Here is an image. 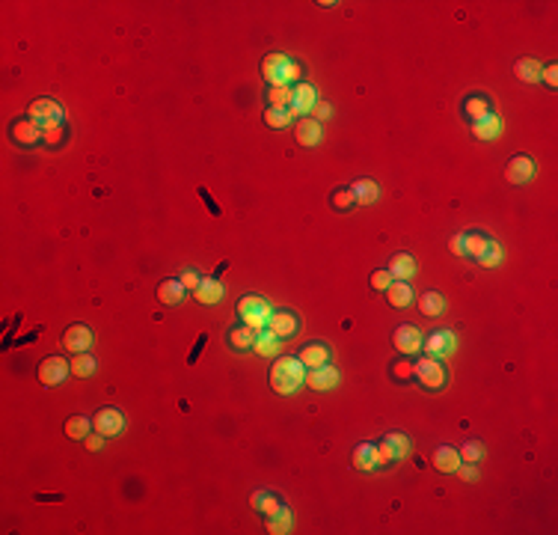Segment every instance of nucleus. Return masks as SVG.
I'll return each mask as SVG.
<instances>
[{
  "mask_svg": "<svg viewBox=\"0 0 558 535\" xmlns=\"http://www.w3.org/2000/svg\"><path fill=\"white\" fill-rule=\"evenodd\" d=\"M303 381H306V366L300 363V357H279L271 366V387L279 396L297 393Z\"/></svg>",
  "mask_w": 558,
  "mask_h": 535,
  "instance_id": "f257e3e1",
  "label": "nucleus"
},
{
  "mask_svg": "<svg viewBox=\"0 0 558 535\" xmlns=\"http://www.w3.org/2000/svg\"><path fill=\"white\" fill-rule=\"evenodd\" d=\"M413 375H416L419 384L428 387V389H440L445 384V369L437 357H422V360L413 366Z\"/></svg>",
  "mask_w": 558,
  "mask_h": 535,
  "instance_id": "39448f33",
  "label": "nucleus"
},
{
  "mask_svg": "<svg viewBox=\"0 0 558 535\" xmlns=\"http://www.w3.org/2000/svg\"><path fill=\"white\" fill-rule=\"evenodd\" d=\"M339 384V372L333 369V366H318V369H309L306 375V387L309 389H318V393H324V389H333Z\"/></svg>",
  "mask_w": 558,
  "mask_h": 535,
  "instance_id": "4468645a",
  "label": "nucleus"
},
{
  "mask_svg": "<svg viewBox=\"0 0 558 535\" xmlns=\"http://www.w3.org/2000/svg\"><path fill=\"white\" fill-rule=\"evenodd\" d=\"M541 81H543L546 86H558V65H555V63L543 65V72H541Z\"/></svg>",
  "mask_w": 558,
  "mask_h": 535,
  "instance_id": "c03bdc74",
  "label": "nucleus"
},
{
  "mask_svg": "<svg viewBox=\"0 0 558 535\" xmlns=\"http://www.w3.org/2000/svg\"><path fill=\"white\" fill-rule=\"evenodd\" d=\"M433 467H437L440 473H454L457 467H461V455L452 446H440L437 452H433Z\"/></svg>",
  "mask_w": 558,
  "mask_h": 535,
  "instance_id": "cd10ccee",
  "label": "nucleus"
},
{
  "mask_svg": "<svg viewBox=\"0 0 558 535\" xmlns=\"http://www.w3.org/2000/svg\"><path fill=\"white\" fill-rule=\"evenodd\" d=\"M264 122H267V125H271V128L282 131V128H288V125H292V116H288V110L267 107V110H264Z\"/></svg>",
  "mask_w": 558,
  "mask_h": 535,
  "instance_id": "ea45409f",
  "label": "nucleus"
},
{
  "mask_svg": "<svg viewBox=\"0 0 558 535\" xmlns=\"http://www.w3.org/2000/svg\"><path fill=\"white\" fill-rule=\"evenodd\" d=\"M122 428H125V417L119 408H102L93 417V431L104 434V437H116V434H122Z\"/></svg>",
  "mask_w": 558,
  "mask_h": 535,
  "instance_id": "1a4fd4ad",
  "label": "nucleus"
},
{
  "mask_svg": "<svg viewBox=\"0 0 558 535\" xmlns=\"http://www.w3.org/2000/svg\"><path fill=\"white\" fill-rule=\"evenodd\" d=\"M351 191L356 196V206H372L377 196H381V187H377L372 178H356V182L351 185Z\"/></svg>",
  "mask_w": 558,
  "mask_h": 535,
  "instance_id": "a878e982",
  "label": "nucleus"
},
{
  "mask_svg": "<svg viewBox=\"0 0 558 535\" xmlns=\"http://www.w3.org/2000/svg\"><path fill=\"white\" fill-rule=\"evenodd\" d=\"M267 532H273V535L292 532V511H288V506H282L276 515L267 518Z\"/></svg>",
  "mask_w": 558,
  "mask_h": 535,
  "instance_id": "72a5a7b5",
  "label": "nucleus"
},
{
  "mask_svg": "<svg viewBox=\"0 0 558 535\" xmlns=\"http://www.w3.org/2000/svg\"><path fill=\"white\" fill-rule=\"evenodd\" d=\"M300 363H303L306 369L327 366L330 363V348L324 342H309V345H303V351H300Z\"/></svg>",
  "mask_w": 558,
  "mask_h": 535,
  "instance_id": "a211bd4d",
  "label": "nucleus"
},
{
  "mask_svg": "<svg viewBox=\"0 0 558 535\" xmlns=\"http://www.w3.org/2000/svg\"><path fill=\"white\" fill-rule=\"evenodd\" d=\"M499 131H502V122L496 114H487L472 122V134L478 140H493V137H499Z\"/></svg>",
  "mask_w": 558,
  "mask_h": 535,
  "instance_id": "bb28decb",
  "label": "nucleus"
},
{
  "mask_svg": "<svg viewBox=\"0 0 558 535\" xmlns=\"http://www.w3.org/2000/svg\"><path fill=\"white\" fill-rule=\"evenodd\" d=\"M292 98H294V89L292 86H271V89H267V102H271V107L288 110V107H292Z\"/></svg>",
  "mask_w": 558,
  "mask_h": 535,
  "instance_id": "f704fd0d",
  "label": "nucleus"
},
{
  "mask_svg": "<svg viewBox=\"0 0 558 535\" xmlns=\"http://www.w3.org/2000/svg\"><path fill=\"white\" fill-rule=\"evenodd\" d=\"M454 473H461V476L466 479V482H475V479H478V473H475V467H472V464H470V467H457Z\"/></svg>",
  "mask_w": 558,
  "mask_h": 535,
  "instance_id": "09e8293b",
  "label": "nucleus"
},
{
  "mask_svg": "<svg viewBox=\"0 0 558 535\" xmlns=\"http://www.w3.org/2000/svg\"><path fill=\"white\" fill-rule=\"evenodd\" d=\"M93 372H95V357L89 354V351L74 354V360H72V375H77V378H89Z\"/></svg>",
  "mask_w": 558,
  "mask_h": 535,
  "instance_id": "e433bc0d",
  "label": "nucleus"
},
{
  "mask_svg": "<svg viewBox=\"0 0 558 535\" xmlns=\"http://www.w3.org/2000/svg\"><path fill=\"white\" fill-rule=\"evenodd\" d=\"M69 375H72V360H65V357H45L39 366V381L45 387H57Z\"/></svg>",
  "mask_w": 558,
  "mask_h": 535,
  "instance_id": "0eeeda50",
  "label": "nucleus"
},
{
  "mask_svg": "<svg viewBox=\"0 0 558 535\" xmlns=\"http://www.w3.org/2000/svg\"><path fill=\"white\" fill-rule=\"evenodd\" d=\"M478 265H481V268H496L499 262H502V247H499V244L493 241V238H490V244H487V247H484V253L481 256H478V259H475Z\"/></svg>",
  "mask_w": 558,
  "mask_h": 535,
  "instance_id": "a19ab883",
  "label": "nucleus"
},
{
  "mask_svg": "<svg viewBox=\"0 0 558 535\" xmlns=\"http://www.w3.org/2000/svg\"><path fill=\"white\" fill-rule=\"evenodd\" d=\"M238 316H241L244 325L259 333V330H264V325H267V316H271V304H267L264 297H259V295H247V297L238 300Z\"/></svg>",
  "mask_w": 558,
  "mask_h": 535,
  "instance_id": "f03ea898",
  "label": "nucleus"
},
{
  "mask_svg": "<svg viewBox=\"0 0 558 535\" xmlns=\"http://www.w3.org/2000/svg\"><path fill=\"white\" fill-rule=\"evenodd\" d=\"M389 274H392V280H410L416 274V259L410 253H395L389 259Z\"/></svg>",
  "mask_w": 558,
  "mask_h": 535,
  "instance_id": "6ab92c4d",
  "label": "nucleus"
},
{
  "mask_svg": "<svg viewBox=\"0 0 558 535\" xmlns=\"http://www.w3.org/2000/svg\"><path fill=\"white\" fill-rule=\"evenodd\" d=\"M449 250H452L454 256H466V253H463V232H461V235H452Z\"/></svg>",
  "mask_w": 558,
  "mask_h": 535,
  "instance_id": "49530a36",
  "label": "nucleus"
},
{
  "mask_svg": "<svg viewBox=\"0 0 558 535\" xmlns=\"http://www.w3.org/2000/svg\"><path fill=\"white\" fill-rule=\"evenodd\" d=\"M457 455H461V464H478L481 461V455H484V446L478 440H466Z\"/></svg>",
  "mask_w": 558,
  "mask_h": 535,
  "instance_id": "58836bf2",
  "label": "nucleus"
},
{
  "mask_svg": "<svg viewBox=\"0 0 558 535\" xmlns=\"http://www.w3.org/2000/svg\"><path fill=\"white\" fill-rule=\"evenodd\" d=\"M184 295H187V288L182 286V280H164L158 286V300H161V304H166V307L182 304Z\"/></svg>",
  "mask_w": 558,
  "mask_h": 535,
  "instance_id": "b1692460",
  "label": "nucleus"
},
{
  "mask_svg": "<svg viewBox=\"0 0 558 535\" xmlns=\"http://www.w3.org/2000/svg\"><path fill=\"white\" fill-rule=\"evenodd\" d=\"M463 114L475 122V119H481V116H487V114H493V107H490V98H484V95H470V98H466V104H463Z\"/></svg>",
  "mask_w": 558,
  "mask_h": 535,
  "instance_id": "2f4dec72",
  "label": "nucleus"
},
{
  "mask_svg": "<svg viewBox=\"0 0 558 535\" xmlns=\"http://www.w3.org/2000/svg\"><path fill=\"white\" fill-rule=\"evenodd\" d=\"M419 309H422V316L437 318V316H443V309H445V297L440 292H425L419 297Z\"/></svg>",
  "mask_w": 558,
  "mask_h": 535,
  "instance_id": "c756f323",
  "label": "nucleus"
},
{
  "mask_svg": "<svg viewBox=\"0 0 558 535\" xmlns=\"http://www.w3.org/2000/svg\"><path fill=\"white\" fill-rule=\"evenodd\" d=\"M407 452H410L407 434L389 431L386 437L377 443V467H389V464H395V461H401V458H407Z\"/></svg>",
  "mask_w": 558,
  "mask_h": 535,
  "instance_id": "7ed1b4c3",
  "label": "nucleus"
},
{
  "mask_svg": "<svg viewBox=\"0 0 558 535\" xmlns=\"http://www.w3.org/2000/svg\"><path fill=\"white\" fill-rule=\"evenodd\" d=\"M389 283H392V274H389V268H383V271H374V274H372V288H377V292H386Z\"/></svg>",
  "mask_w": 558,
  "mask_h": 535,
  "instance_id": "79ce46f5",
  "label": "nucleus"
},
{
  "mask_svg": "<svg viewBox=\"0 0 558 535\" xmlns=\"http://www.w3.org/2000/svg\"><path fill=\"white\" fill-rule=\"evenodd\" d=\"M292 89H294V98H292V107H288V116H292V119H303L309 110H315L318 93H315V86L306 84V81L294 84Z\"/></svg>",
  "mask_w": 558,
  "mask_h": 535,
  "instance_id": "6e6552de",
  "label": "nucleus"
},
{
  "mask_svg": "<svg viewBox=\"0 0 558 535\" xmlns=\"http://www.w3.org/2000/svg\"><path fill=\"white\" fill-rule=\"evenodd\" d=\"M63 137V128H54V131H45V140L48 143H57Z\"/></svg>",
  "mask_w": 558,
  "mask_h": 535,
  "instance_id": "8fccbe9b",
  "label": "nucleus"
},
{
  "mask_svg": "<svg viewBox=\"0 0 558 535\" xmlns=\"http://www.w3.org/2000/svg\"><path fill=\"white\" fill-rule=\"evenodd\" d=\"M300 81H303V65H300L297 60H292V65H288V86L300 84Z\"/></svg>",
  "mask_w": 558,
  "mask_h": 535,
  "instance_id": "a18cd8bd",
  "label": "nucleus"
},
{
  "mask_svg": "<svg viewBox=\"0 0 558 535\" xmlns=\"http://www.w3.org/2000/svg\"><path fill=\"white\" fill-rule=\"evenodd\" d=\"M226 342H229V348H232V351H250L253 345H255V330L247 327V325L232 327V330L226 333Z\"/></svg>",
  "mask_w": 558,
  "mask_h": 535,
  "instance_id": "412c9836",
  "label": "nucleus"
},
{
  "mask_svg": "<svg viewBox=\"0 0 558 535\" xmlns=\"http://www.w3.org/2000/svg\"><path fill=\"white\" fill-rule=\"evenodd\" d=\"M532 176H534V161L526 158V155H517V158H511L508 166H505V178H508L511 185H526Z\"/></svg>",
  "mask_w": 558,
  "mask_h": 535,
  "instance_id": "ddd939ff",
  "label": "nucleus"
},
{
  "mask_svg": "<svg viewBox=\"0 0 558 535\" xmlns=\"http://www.w3.org/2000/svg\"><path fill=\"white\" fill-rule=\"evenodd\" d=\"M487 244H490V238L484 232H463V253L472 256V259H478V256L484 253Z\"/></svg>",
  "mask_w": 558,
  "mask_h": 535,
  "instance_id": "473e14b6",
  "label": "nucleus"
},
{
  "mask_svg": "<svg viewBox=\"0 0 558 535\" xmlns=\"http://www.w3.org/2000/svg\"><path fill=\"white\" fill-rule=\"evenodd\" d=\"M294 137L300 146H318L321 143V122L312 119V116H303L294 122Z\"/></svg>",
  "mask_w": 558,
  "mask_h": 535,
  "instance_id": "2eb2a0df",
  "label": "nucleus"
},
{
  "mask_svg": "<svg viewBox=\"0 0 558 535\" xmlns=\"http://www.w3.org/2000/svg\"><path fill=\"white\" fill-rule=\"evenodd\" d=\"M199 283H202V277H199V274L193 271V268H187V271L182 274V286L187 288V292H196Z\"/></svg>",
  "mask_w": 558,
  "mask_h": 535,
  "instance_id": "37998d69",
  "label": "nucleus"
},
{
  "mask_svg": "<svg viewBox=\"0 0 558 535\" xmlns=\"http://www.w3.org/2000/svg\"><path fill=\"white\" fill-rule=\"evenodd\" d=\"M89 431H93V419H89V417H69V419H65V437L86 440Z\"/></svg>",
  "mask_w": 558,
  "mask_h": 535,
  "instance_id": "7c9ffc66",
  "label": "nucleus"
},
{
  "mask_svg": "<svg viewBox=\"0 0 558 535\" xmlns=\"http://www.w3.org/2000/svg\"><path fill=\"white\" fill-rule=\"evenodd\" d=\"M255 354H262V357H273L276 354V348H279V339L273 336L271 330H259L255 333Z\"/></svg>",
  "mask_w": 558,
  "mask_h": 535,
  "instance_id": "c9c22d12",
  "label": "nucleus"
},
{
  "mask_svg": "<svg viewBox=\"0 0 558 535\" xmlns=\"http://www.w3.org/2000/svg\"><path fill=\"white\" fill-rule=\"evenodd\" d=\"M264 330H271L273 336L282 342V339H288V336H294L297 333V316L294 312H288V309H271Z\"/></svg>",
  "mask_w": 558,
  "mask_h": 535,
  "instance_id": "9d476101",
  "label": "nucleus"
},
{
  "mask_svg": "<svg viewBox=\"0 0 558 535\" xmlns=\"http://www.w3.org/2000/svg\"><path fill=\"white\" fill-rule=\"evenodd\" d=\"M193 297L199 300V304H220L223 300V286L220 280H214V277H202V283H199V288L193 292Z\"/></svg>",
  "mask_w": 558,
  "mask_h": 535,
  "instance_id": "aec40b11",
  "label": "nucleus"
},
{
  "mask_svg": "<svg viewBox=\"0 0 558 535\" xmlns=\"http://www.w3.org/2000/svg\"><path fill=\"white\" fill-rule=\"evenodd\" d=\"M330 203H333V208H336V211H351L356 206V196H353L351 187H339V191H333Z\"/></svg>",
  "mask_w": 558,
  "mask_h": 535,
  "instance_id": "4c0bfd02",
  "label": "nucleus"
},
{
  "mask_svg": "<svg viewBox=\"0 0 558 535\" xmlns=\"http://www.w3.org/2000/svg\"><path fill=\"white\" fill-rule=\"evenodd\" d=\"M386 300H389L392 307H398V309L410 307V304H413V288L407 286V280H392V283H389Z\"/></svg>",
  "mask_w": 558,
  "mask_h": 535,
  "instance_id": "393cba45",
  "label": "nucleus"
},
{
  "mask_svg": "<svg viewBox=\"0 0 558 535\" xmlns=\"http://www.w3.org/2000/svg\"><path fill=\"white\" fill-rule=\"evenodd\" d=\"M102 443H104V434H98V431H93V434H89V437H86V449H102Z\"/></svg>",
  "mask_w": 558,
  "mask_h": 535,
  "instance_id": "de8ad7c7",
  "label": "nucleus"
},
{
  "mask_svg": "<svg viewBox=\"0 0 558 535\" xmlns=\"http://www.w3.org/2000/svg\"><path fill=\"white\" fill-rule=\"evenodd\" d=\"M288 65H292V57L288 54H267L264 63H262V75L267 77L271 86H288Z\"/></svg>",
  "mask_w": 558,
  "mask_h": 535,
  "instance_id": "423d86ee",
  "label": "nucleus"
},
{
  "mask_svg": "<svg viewBox=\"0 0 558 535\" xmlns=\"http://www.w3.org/2000/svg\"><path fill=\"white\" fill-rule=\"evenodd\" d=\"M30 119L39 122L45 131H54V128H63V107L54 102V98H36V102L30 104Z\"/></svg>",
  "mask_w": 558,
  "mask_h": 535,
  "instance_id": "20e7f679",
  "label": "nucleus"
},
{
  "mask_svg": "<svg viewBox=\"0 0 558 535\" xmlns=\"http://www.w3.org/2000/svg\"><path fill=\"white\" fill-rule=\"evenodd\" d=\"M63 348L72 351V354H83L93 348V330L86 325H72L69 330L63 333Z\"/></svg>",
  "mask_w": 558,
  "mask_h": 535,
  "instance_id": "9b49d317",
  "label": "nucleus"
},
{
  "mask_svg": "<svg viewBox=\"0 0 558 535\" xmlns=\"http://www.w3.org/2000/svg\"><path fill=\"white\" fill-rule=\"evenodd\" d=\"M13 140L21 143V146H36L39 140H45V128L33 119H18L13 122Z\"/></svg>",
  "mask_w": 558,
  "mask_h": 535,
  "instance_id": "f8f14e48",
  "label": "nucleus"
},
{
  "mask_svg": "<svg viewBox=\"0 0 558 535\" xmlns=\"http://www.w3.org/2000/svg\"><path fill=\"white\" fill-rule=\"evenodd\" d=\"M351 461H353V467L356 470H374L377 467V446L374 443H360L353 449V455H351Z\"/></svg>",
  "mask_w": 558,
  "mask_h": 535,
  "instance_id": "4be33fe9",
  "label": "nucleus"
},
{
  "mask_svg": "<svg viewBox=\"0 0 558 535\" xmlns=\"http://www.w3.org/2000/svg\"><path fill=\"white\" fill-rule=\"evenodd\" d=\"M392 342H395V348H398L401 354H416V351L422 348V333L413 327V325H401V327L392 333Z\"/></svg>",
  "mask_w": 558,
  "mask_h": 535,
  "instance_id": "dca6fc26",
  "label": "nucleus"
},
{
  "mask_svg": "<svg viewBox=\"0 0 558 535\" xmlns=\"http://www.w3.org/2000/svg\"><path fill=\"white\" fill-rule=\"evenodd\" d=\"M250 503H253V509H259L264 518L276 515V511L285 506V503H282V499H279L276 494H271V490H255V494L250 497Z\"/></svg>",
  "mask_w": 558,
  "mask_h": 535,
  "instance_id": "5701e85b",
  "label": "nucleus"
},
{
  "mask_svg": "<svg viewBox=\"0 0 558 535\" xmlns=\"http://www.w3.org/2000/svg\"><path fill=\"white\" fill-rule=\"evenodd\" d=\"M514 72H517L520 81H526V84H538V81H541L543 65H541L538 60H532V57H523V60H517Z\"/></svg>",
  "mask_w": 558,
  "mask_h": 535,
  "instance_id": "c85d7f7f",
  "label": "nucleus"
},
{
  "mask_svg": "<svg viewBox=\"0 0 558 535\" xmlns=\"http://www.w3.org/2000/svg\"><path fill=\"white\" fill-rule=\"evenodd\" d=\"M422 348H425L428 357H445L454 351V336L449 330H437V333H431L428 339H422Z\"/></svg>",
  "mask_w": 558,
  "mask_h": 535,
  "instance_id": "f3484780",
  "label": "nucleus"
},
{
  "mask_svg": "<svg viewBox=\"0 0 558 535\" xmlns=\"http://www.w3.org/2000/svg\"><path fill=\"white\" fill-rule=\"evenodd\" d=\"M315 114H318L321 119H327V116H330V107H327V104H315Z\"/></svg>",
  "mask_w": 558,
  "mask_h": 535,
  "instance_id": "3c124183",
  "label": "nucleus"
}]
</instances>
